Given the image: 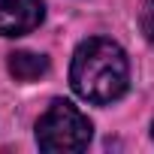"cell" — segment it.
Here are the masks:
<instances>
[{
    "mask_svg": "<svg viewBox=\"0 0 154 154\" xmlns=\"http://www.w3.org/2000/svg\"><path fill=\"white\" fill-rule=\"evenodd\" d=\"M36 142L48 154L85 151L91 142V121L66 100H54L36 121Z\"/></svg>",
    "mask_w": 154,
    "mask_h": 154,
    "instance_id": "7a4b0ae2",
    "label": "cell"
},
{
    "mask_svg": "<svg viewBox=\"0 0 154 154\" xmlns=\"http://www.w3.org/2000/svg\"><path fill=\"white\" fill-rule=\"evenodd\" d=\"M42 0H0V36H21L39 27Z\"/></svg>",
    "mask_w": 154,
    "mask_h": 154,
    "instance_id": "3957f363",
    "label": "cell"
},
{
    "mask_svg": "<svg viewBox=\"0 0 154 154\" xmlns=\"http://www.w3.org/2000/svg\"><path fill=\"white\" fill-rule=\"evenodd\" d=\"M151 136H154V127H151Z\"/></svg>",
    "mask_w": 154,
    "mask_h": 154,
    "instance_id": "8992f818",
    "label": "cell"
},
{
    "mask_svg": "<svg viewBox=\"0 0 154 154\" xmlns=\"http://www.w3.org/2000/svg\"><path fill=\"white\" fill-rule=\"evenodd\" d=\"M69 82H72V91L88 103H97V106L115 103L118 97H124L130 82V63L124 48L106 36L85 39L72 54Z\"/></svg>",
    "mask_w": 154,
    "mask_h": 154,
    "instance_id": "6da1fadb",
    "label": "cell"
},
{
    "mask_svg": "<svg viewBox=\"0 0 154 154\" xmlns=\"http://www.w3.org/2000/svg\"><path fill=\"white\" fill-rule=\"evenodd\" d=\"M139 24H142V33H145V39L154 45V0H145V3H142Z\"/></svg>",
    "mask_w": 154,
    "mask_h": 154,
    "instance_id": "5b68a950",
    "label": "cell"
},
{
    "mask_svg": "<svg viewBox=\"0 0 154 154\" xmlns=\"http://www.w3.org/2000/svg\"><path fill=\"white\" fill-rule=\"evenodd\" d=\"M9 72L18 82H36L39 75L48 72V57L33 51H12L9 54Z\"/></svg>",
    "mask_w": 154,
    "mask_h": 154,
    "instance_id": "277c9868",
    "label": "cell"
}]
</instances>
